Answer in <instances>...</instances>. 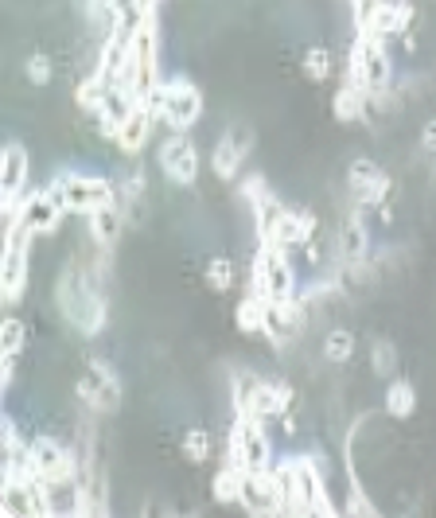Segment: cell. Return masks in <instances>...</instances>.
<instances>
[{
	"label": "cell",
	"instance_id": "obj_1",
	"mask_svg": "<svg viewBox=\"0 0 436 518\" xmlns=\"http://www.w3.org/2000/svg\"><path fill=\"white\" fill-rule=\"evenodd\" d=\"M94 246V242H90ZM106 261L109 250L94 246V254L86 258H74L71 265H63L59 281H55V300H59V312L63 320L71 324L78 335H102L109 316V300L102 289V277H106Z\"/></svg>",
	"mask_w": 436,
	"mask_h": 518
},
{
	"label": "cell",
	"instance_id": "obj_2",
	"mask_svg": "<svg viewBox=\"0 0 436 518\" xmlns=\"http://www.w3.org/2000/svg\"><path fill=\"white\" fill-rule=\"evenodd\" d=\"M347 78L355 86H363L370 102H382L394 86V63L386 51V39L374 32H355V47H351V63H347Z\"/></svg>",
	"mask_w": 436,
	"mask_h": 518
},
{
	"label": "cell",
	"instance_id": "obj_3",
	"mask_svg": "<svg viewBox=\"0 0 436 518\" xmlns=\"http://www.w3.org/2000/svg\"><path fill=\"white\" fill-rule=\"evenodd\" d=\"M230 402L234 413L250 417H285L292 406V386L281 378H261V374H234L230 382Z\"/></svg>",
	"mask_w": 436,
	"mask_h": 518
},
{
	"label": "cell",
	"instance_id": "obj_4",
	"mask_svg": "<svg viewBox=\"0 0 436 518\" xmlns=\"http://www.w3.org/2000/svg\"><path fill=\"white\" fill-rule=\"evenodd\" d=\"M121 86H125L137 102H148V106H152V94L160 90V36H156V20H148V24H141V28L133 32L129 67H125Z\"/></svg>",
	"mask_w": 436,
	"mask_h": 518
},
{
	"label": "cell",
	"instance_id": "obj_5",
	"mask_svg": "<svg viewBox=\"0 0 436 518\" xmlns=\"http://www.w3.org/2000/svg\"><path fill=\"white\" fill-rule=\"evenodd\" d=\"M51 199L71 215H94L102 207L117 203V184L106 176H82V172H59L51 184Z\"/></svg>",
	"mask_w": 436,
	"mask_h": 518
},
{
	"label": "cell",
	"instance_id": "obj_6",
	"mask_svg": "<svg viewBox=\"0 0 436 518\" xmlns=\"http://www.w3.org/2000/svg\"><path fill=\"white\" fill-rule=\"evenodd\" d=\"M250 289L261 293L269 304H285V300H296L300 293V281H296V269H292V258L285 246L277 242H261L254 258V273H250Z\"/></svg>",
	"mask_w": 436,
	"mask_h": 518
},
{
	"label": "cell",
	"instance_id": "obj_7",
	"mask_svg": "<svg viewBox=\"0 0 436 518\" xmlns=\"http://www.w3.org/2000/svg\"><path fill=\"white\" fill-rule=\"evenodd\" d=\"M292 468V515H335V503L327 495V476L320 452H304V456H289Z\"/></svg>",
	"mask_w": 436,
	"mask_h": 518
},
{
	"label": "cell",
	"instance_id": "obj_8",
	"mask_svg": "<svg viewBox=\"0 0 436 518\" xmlns=\"http://www.w3.org/2000/svg\"><path fill=\"white\" fill-rule=\"evenodd\" d=\"M226 464H234V468H242V472H269V468L277 464L273 444H269V433H265L261 417L234 413L230 441H226Z\"/></svg>",
	"mask_w": 436,
	"mask_h": 518
},
{
	"label": "cell",
	"instance_id": "obj_9",
	"mask_svg": "<svg viewBox=\"0 0 436 518\" xmlns=\"http://www.w3.org/2000/svg\"><path fill=\"white\" fill-rule=\"evenodd\" d=\"M32 230L20 222H4V254H0V293L4 304H20L32 277Z\"/></svg>",
	"mask_w": 436,
	"mask_h": 518
},
{
	"label": "cell",
	"instance_id": "obj_10",
	"mask_svg": "<svg viewBox=\"0 0 436 518\" xmlns=\"http://www.w3.org/2000/svg\"><path fill=\"white\" fill-rule=\"evenodd\" d=\"M152 110H156V117H160L172 133H187V129L203 117V94H199V86L187 82V78H168V82H160V90L152 94Z\"/></svg>",
	"mask_w": 436,
	"mask_h": 518
},
{
	"label": "cell",
	"instance_id": "obj_11",
	"mask_svg": "<svg viewBox=\"0 0 436 518\" xmlns=\"http://www.w3.org/2000/svg\"><path fill=\"white\" fill-rule=\"evenodd\" d=\"M24 460H28V472L43 483L82 476V456L74 448H67L63 441H55V437H32Z\"/></svg>",
	"mask_w": 436,
	"mask_h": 518
},
{
	"label": "cell",
	"instance_id": "obj_12",
	"mask_svg": "<svg viewBox=\"0 0 436 518\" xmlns=\"http://www.w3.org/2000/svg\"><path fill=\"white\" fill-rule=\"evenodd\" d=\"M78 402L90 409L94 417L113 413V409L121 406V378L113 374L109 363L86 359V370H82V378H78Z\"/></svg>",
	"mask_w": 436,
	"mask_h": 518
},
{
	"label": "cell",
	"instance_id": "obj_13",
	"mask_svg": "<svg viewBox=\"0 0 436 518\" xmlns=\"http://www.w3.org/2000/svg\"><path fill=\"white\" fill-rule=\"evenodd\" d=\"M0 515L4 518H47L43 480H36L32 472H4Z\"/></svg>",
	"mask_w": 436,
	"mask_h": 518
},
{
	"label": "cell",
	"instance_id": "obj_14",
	"mask_svg": "<svg viewBox=\"0 0 436 518\" xmlns=\"http://www.w3.org/2000/svg\"><path fill=\"white\" fill-rule=\"evenodd\" d=\"M63 207L51 199V191L43 187V191H28L24 199H20V207H12V211H4V222H20V226H28L32 234H55L59 226H63Z\"/></svg>",
	"mask_w": 436,
	"mask_h": 518
},
{
	"label": "cell",
	"instance_id": "obj_15",
	"mask_svg": "<svg viewBox=\"0 0 436 518\" xmlns=\"http://www.w3.org/2000/svg\"><path fill=\"white\" fill-rule=\"evenodd\" d=\"M250 152H254V129L250 125H230L218 137L215 152H211V172L218 180H238V172L250 160Z\"/></svg>",
	"mask_w": 436,
	"mask_h": 518
},
{
	"label": "cell",
	"instance_id": "obj_16",
	"mask_svg": "<svg viewBox=\"0 0 436 518\" xmlns=\"http://www.w3.org/2000/svg\"><path fill=\"white\" fill-rule=\"evenodd\" d=\"M28 176H32V156L20 141H8L0 152V195H4V211L20 207V199L28 195Z\"/></svg>",
	"mask_w": 436,
	"mask_h": 518
},
{
	"label": "cell",
	"instance_id": "obj_17",
	"mask_svg": "<svg viewBox=\"0 0 436 518\" xmlns=\"http://www.w3.org/2000/svg\"><path fill=\"white\" fill-rule=\"evenodd\" d=\"M347 187H351L355 207L370 211V207H382V203H386V195H390L394 184H390V176H386L374 160L359 156V160H351V168H347Z\"/></svg>",
	"mask_w": 436,
	"mask_h": 518
},
{
	"label": "cell",
	"instance_id": "obj_18",
	"mask_svg": "<svg viewBox=\"0 0 436 518\" xmlns=\"http://www.w3.org/2000/svg\"><path fill=\"white\" fill-rule=\"evenodd\" d=\"M160 172L172 184H195L199 180V148L191 145L187 133H168L160 141Z\"/></svg>",
	"mask_w": 436,
	"mask_h": 518
},
{
	"label": "cell",
	"instance_id": "obj_19",
	"mask_svg": "<svg viewBox=\"0 0 436 518\" xmlns=\"http://www.w3.org/2000/svg\"><path fill=\"white\" fill-rule=\"evenodd\" d=\"M363 207H355L347 219L339 222V234H335V265L343 269H355L370 261V230L363 222Z\"/></svg>",
	"mask_w": 436,
	"mask_h": 518
},
{
	"label": "cell",
	"instance_id": "obj_20",
	"mask_svg": "<svg viewBox=\"0 0 436 518\" xmlns=\"http://www.w3.org/2000/svg\"><path fill=\"white\" fill-rule=\"evenodd\" d=\"M238 507L250 515H285V499L281 487L273 483L269 472H242V495Z\"/></svg>",
	"mask_w": 436,
	"mask_h": 518
},
{
	"label": "cell",
	"instance_id": "obj_21",
	"mask_svg": "<svg viewBox=\"0 0 436 518\" xmlns=\"http://www.w3.org/2000/svg\"><path fill=\"white\" fill-rule=\"evenodd\" d=\"M43 495H47V518L86 515V483H82V476L43 483Z\"/></svg>",
	"mask_w": 436,
	"mask_h": 518
},
{
	"label": "cell",
	"instance_id": "obj_22",
	"mask_svg": "<svg viewBox=\"0 0 436 518\" xmlns=\"http://www.w3.org/2000/svg\"><path fill=\"white\" fill-rule=\"evenodd\" d=\"M156 121H160V117H156V110H152L148 102H141V106L133 110V117L121 125V133L113 137V141H117V148H121L125 156H141V152H145V145L152 141V129H156Z\"/></svg>",
	"mask_w": 436,
	"mask_h": 518
},
{
	"label": "cell",
	"instance_id": "obj_23",
	"mask_svg": "<svg viewBox=\"0 0 436 518\" xmlns=\"http://www.w3.org/2000/svg\"><path fill=\"white\" fill-rule=\"evenodd\" d=\"M137 106H141V102H137V98L125 90V86H109L102 110L94 113V117H98V129H102L106 137H117V133H121V125L133 117V110H137Z\"/></svg>",
	"mask_w": 436,
	"mask_h": 518
},
{
	"label": "cell",
	"instance_id": "obj_24",
	"mask_svg": "<svg viewBox=\"0 0 436 518\" xmlns=\"http://www.w3.org/2000/svg\"><path fill=\"white\" fill-rule=\"evenodd\" d=\"M370 106H374L370 94H366L363 86H355L351 78H343V86H339L335 98H331V113H335V121H343V125H359Z\"/></svg>",
	"mask_w": 436,
	"mask_h": 518
},
{
	"label": "cell",
	"instance_id": "obj_25",
	"mask_svg": "<svg viewBox=\"0 0 436 518\" xmlns=\"http://www.w3.org/2000/svg\"><path fill=\"white\" fill-rule=\"evenodd\" d=\"M312 234H316V219L308 215V211H285L281 222H277V230H273V238H265V242H277V246H312Z\"/></svg>",
	"mask_w": 436,
	"mask_h": 518
},
{
	"label": "cell",
	"instance_id": "obj_26",
	"mask_svg": "<svg viewBox=\"0 0 436 518\" xmlns=\"http://www.w3.org/2000/svg\"><path fill=\"white\" fill-rule=\"evenodd\" d=\"M125 207L121 203H113V207H102V211H94V215H86V230H90V242L94 246H102V250H113V242L121 238V230H125Z\"/></svg>",
	"mask_w": 436,
	"mask_h": 518
},
{
	"label": "cell",
	"instance_id": "obj_27",
	"mask_svg": "<svg viewBox=\"0 0 436 518\" xmlns=\"http://www.w3.org/2000/svg\"><path fill=\"white\" fill-rule=\"evenodd\" d=\"M409 24H413V4H409V0H382V8H378V16H374L370 32L382 39H394V36H405Z\"/></svg>",
	"mask_w": 436,
	"mask_h": 518
},
{
	"label": "cell",
	"instance_id": "obj_28",
	"mask_svg": "<svg viewBox=\"0 0 436 518\" xmlns=\"http://www.w3.org/2000/svg\"><path fill=\"white\" fill-rule=\"evenodd\" d=\"M265 316H269V300L250 289V293H246V300L238 304V312H234V320H238V332L265 335Z\"/></svg>",
	"mask_w": 436,
	"mask_h": 518
},
{
	"label": "cell",
	"instance_id": "obj_29",
	"mask_svg": "<svg viewBox=\"0 0 436 518\" xmlns=\"http://www.w3.org/2000/svg\"><path fill=\"white\" fill-rule=\"evenodd\" d=\"M413 409H417V390H413V382L394 378L390 390H386V413H390L394 421H405V417H413Z\"/></svg>",
	"mask_w": 436,
	"mask_h": 518
},
{
	"label": "cell",
	"instance_id": "obj_30",
	"mask_svg": "<svg viewBox=\"0 0 436 518\" xmlns=\"http://www.w3.org/2000/svg\"><path fill=\"white\" fill-rule=\"evenodd\" d=\"M211 495H215V503H222V507L238 503V495H242V468L222 464L215 472V480H211Z\"/></svg>",
	"mask_w": 436,
	"mask_h": 518
},
{
	"label": "cell",
	"instance_id": "obj_31",
	"mask_svg": "<svg viewBox=\"0 0 436 518\" xmlns=\"http://www.w3.org/2000/svg\"><path fill=\"white\" fill-rule=\"evenodd\" d=\"M106 90H109V82L102 78V74H86V78L78 82V90H74V102H78V110L98 113V110H102V102H106Z\"/></svg>",
	"mask_w": 436,
	"mask_h": 518
},
{
	"label": "cell",
	"instance_id": "obj_32",
	"mask_svg": "<svg viewBox=\"0 0 436 518\" xmlns=\"http://www.w3.org/2000/svg\"><path fill=\"white\" fill-rule=\"evenodd\" d=\"M24 347H28V324L20 316H4V324H0V351L8 359H20Z\"/></svg>",
	"mask_w": 436,
	"mask_h": 518
},
{
	"label": "cell",
	"instance_id": "obj_33",
	"mask_svg": "<svg viewBox=\"0 0 436 518\" xmlns=\"http://www.w3.org/2000/svg\"><path fill=\"white\" fill-rule=\"evenodd\" d=\"M351 355H355V335L347 328H331L324 335V359L327 363H347Z\"/></svg>",
	"mask_w": 436,
	"mask_h": 518
},
{
	"label": "cell",
	"instance_id": "obj_34",
	"mask_svg": "<svg viewBox=\"0 0 436 518\" xmlns=\"http://www.w3.org/2000/svg\"><path fill=\"white\" fill-rule=\"evenodd\" d=\"M370 370L382 374V378H390L398 370V347L390 339H374L370 343Z\"/></svg>",
	"mask_w": 436,
	"mask_h": 518
},
{
	"label": "cell",
	"instance_id": "obj_35",
	"mask_svg": "<svg viewBox=\"0 0 436 518\" xmlns=\"http://www.w3.org/2000/svg\"><path fill=\"white\" fill-rule=\"evenodd\" d=\"M300 67H304V74H308L312 82H324V78H331V71H335V67H331V51H327V47H308Z\"/></svg>",
	"mask_w": 436,
	"mask_h": 518
},
{
	"label": "cell",
	"instance_id": "obj_36",
	"mask_svg": "<svg viewBox=\"0 0 436 518\" xmlns=\"http://www.w3.org/2000/svg\"><path fill=\"white\" fill-rule=\"evenodd\" d=\"M203 277H207V289L211 293H226L234 285V265H230V258H211Z\"/></svg>",
	"mask_w": 436,
	"mask_h": 518
},
{
	"label": "cell",
	"instance_id": "obj_37",
	"mask_svg": "<svg viewBox=\"0 0 436 518\" xmlns=\"http://www.w3.org/2000/svg\"><path fill=\"white\" fill-rule=\"evenodd\" d=\"M183 452H187L191 464H203V460L211 456V433H207V429H191V433L183 437Z\"/></svg>",
	"mask_w": 436,
	"mask_h": 518
},
{
	"label": "cell",
	"instance_id": "obj_38",
	"mask_svg": "<svg viewBox=\"0 0 436 518\" xmlns=\"http://www.w3.org/2000/svg\"><path fill=\"white\" fill-rule=\"evenodd\" d=\"M382 0H351V16H355V32H370L374 16H378Z\"/></svg>",
	"mask_w": 436,
	"mask_h": 518
},
{
	"label": "cell",
	"instance_id": "obj_39",
	"mask_svg": "<svg viewBox=\"0 0 436 518\" xmlns=\"http://www.w3.org/2000/svg\"><path fill=\"white\" fill-rule=\"evenodd\" d=\"M24 74L36 82V86H43V82H51V59L47 55H32L28 63H24Z\"/></svg>",
	"mask_w": 436,
	"mask_h": 518
},
{
	"label": "cell",
	"instance_id": "obj_40",
	"mask_svg": "<svg viewBox=\"0 0 436 518\" xmlns=\"http://www.w3.org/2000/svg\"><path fill=\"white\" fill-rule=\"evenodd\" d=\"M261 195H269V184H265V176H257V172H254V176H246V184H242V199H246V203L254 207Z\"/></svg>",
	"mask_w": 436,
	"mask_h": 518
},
{
	"label": "cell",
	"instance_id": "obj_41",
	"mask_svg": "<svg viewBox=\"0 0 436 518\" xmlns=\"http://www.w3.org/2000/svg\"><path fill=\"white\" fill-rule=\"evenodd\" d=\"M421 148H425L429 156H436V117L425 121V129H421Z\"/></svg>",
	"mask_w": 436,
	"mask_h": 518
}]
</instances>
